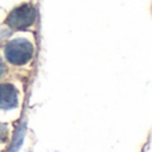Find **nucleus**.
I'll use <instances>...</instances> for the list:
<instances>
[{
	"label": "nucleus",
	"mask_w": 152,
	"mask_h": 152,
	"mask_svg": "<svg viewBox=\"0 0 152 152\" xmlns=\"http://www.w3.org/2000/svg\"><path fill=\"white\" fill-rule=\"evenodd\" d=\"M34 44L28 39L16 37L4 45V58L12 66H26L34 58Z\"/></svg>",
	"instance_id": "f257e3e1"
},
{
	"label": "nucleus",
	"mask_w": 152,
	"mask_h": 152,
	"mask_svg": "<svg viewBox=\"0 0 152 152\" xmlns=\"http://www.w3.org/2000/svg\"><path fill=\"white\" fill-rule=\"evenodd\" d=\"M35 20H36V10L34 5L26 3V4L18 5L8 13L5 24L11 29L20 31V29H27L34 26Z\"/></svg>",
	"instance_id": "f03ea898"
},
{
	"label": "nucleus",
	"mask_w": 152,
	"mask_h": 152,
	"mask_svg": "<svg viewBox=\"0 0 152 152\" xmlns=\"http://www.w3.org/2000/svg\"><path fill=\"white\" fill-rule=\"evenodd\" d=\"M18 105V91L10 83L0 84V110H11Z\"/></svg>",
	"instance_id": "7ed1b4c3"
},
{
	"label": "nucleus",
	"mask_w": 152,
	"mask_h": 152,
	"mask_svg": "<svg viewBox=\"0 0 152 152\" xmlns=\"http://www.w3.org/2000/svg\"><path fill=\"white\" fill-rule=\"evenodd\" d=\"M7 139V127L4 124H0V140Z\"/></svg>",
	"instance_id": "20e7f679"
},
{
	"label": "nucleus",
	"mask_w": 152,
	"mask_h": 152,
	"mask_svg": "<svg viewBox=\"0 0 152 152\" xmlns=\"http://www.w3.org/2000/svg\"><path fill=\"white\" fill-rule=\"evenodd\" d=\"M3 72H4V63H3L1 58H0V76L3 75Z\"/></svg>",
	"instance_id": "39448f33"
}]
</instances>
